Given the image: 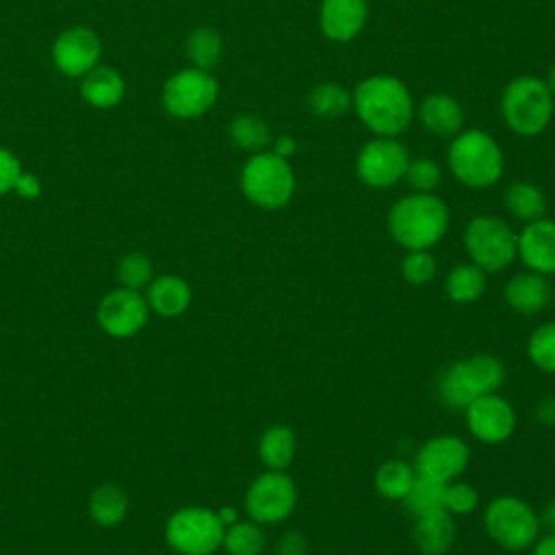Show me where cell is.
I'll use <instances>...</instances> for the list:
<instances>
[{
  "label": "cell",
  "instance_id": "1",
  "mask_svg": "<svg viewBox=\"0 0 555 555\" xmlns=\"http://www.w3.org/2000/svg\"><path fill=\"white\" fill-rule=\"evenodd\" d=\"M358 119L377 137L401 134L414 115V104L408 87L388 74H375L358 82L351 91Z\"/></svg>",
  "mask_w": 555,
  "mask_h": 555
},
{
  "label": "cell",
  "instance_id": "2",
  "mask_svg": "<svg viewBox=\"0 0 555 555\" xmlns=\"http://www.w3.org/2000/svg\"><path fill=\"white\" fill-rule=\"evenodd\" d=\"M449 208L434 193H410L399 197L388 210L390 236L410 249H429L447 232Z\"/></svg>",
  "mask_w": 555,
  "mask_h": 555
},
{
  "label": "cell",
  "instance_id": "3",
  "mask_svg": "<svg viewBox=\"0 0 555 555\" xmlns=\"http://www.w3.org/2000/svg\"><path fill=\"white\" fill-rule=\"evenodd\" d=\"M449 169L464 186H492L505 167L501 145L483 130H460L447 152Z\"/></svg>",
  "mask_w": 555,
  "mask_h": 555
},
{
  "label": "cell",
  "instance_id": "4",
  "mask_svg": "<svg viewBox=\"0 0 555 555\" xmlns=\"http://www.w3.org/2000/svg\"><path fill=\"white\" fill-rule=\"evenodd\" d=\"M505 382V366L496 356L477 353L453 362L438 377L440 399L453 408L464 410L473 399L496 392Z\"/></svg>",
  "mask_w": 555,
  "mask_h": 555
},
{
  "label": "cell",
  "instance_id": "5",
  "mask_svg": "<svg viewBox=\"0 0 555 555\" xmlns=\"http://www.w3.org/2000/svg\"><path fill=\"white\" fill-rule=\"evenodd\" d=\"M501 115L505 126L520 134H540L553 117V93L538 76H518L501 93Z\"/></svg>",
  "mask_w": 555,
  "mask_h": 555
},
{
  "label": "cell",
  "instance_id": "6",
  "mask_svg": "<svg viewBox=\"0 0 555 555\" xmlns=\"http://www.w3.org/2000/svg\"><path fill=\"white\" fill-rule=\"evenodd\" d=\"M241 189L245 197L260 208H282L295 193L293 167L286 158H280L273 152H258L241 171Z\"/></svg>",
  "mask_w": 555,
  "mask_h": 555
},
{
  "label": "cell",
  "instance_id": "7",
  "mask_svg": "<svg viewBox=\"0 0 555 555\" xmlns=\"http://www.w3.org/2000/svg\"><path fill=\"white\" fill-rule=\"evenodd\" d=\"M483 527L488 535L507 551L529 548L540 533V520L533 507L509 494L496 496L486 507Z\"/></svg>",
  "mask_w": 555,
  "mask_h": 555
},
{
  "label": "cell",
  "instance_id": "8",
  "mask_svg": "<svg viewBox=\"0 0 555 555\" xmlns=\"http://www.w3.org/2000/svg\"><path fill=\"white\" fill-rule=\"evenodd\" d=\"M464 247L483 271H501L516 258V234L499 217H473L464 230Z\"/></svg>",
  "mask_w": 555,
  "mask_h": 555
},
{
  "label": "cell",
  "instance_id": "9",
  "mask_svg": "<svg viewBox=\"0 0 555 555\" xmlns=\"http://www.w3.org/2000/svg\"><path fill=\"white\" fill-rule=\"evenodd\" d=\"M223 522L217 512L206 507L178 509L165 529L167 542L182 555H210L223 542Z\"/></svg>",
  "mask_w": 555,
  "mask_h": 555
},
{
  "label": "cell",
  "instance_id": "10",
  "mask_svg": "<svg viewBox=\"0 0 555 555\" xmlns=\"http://www.w3.org/2000/svg\"><path fill=\"white\" fill-rule=\"evenodd\" d=\"M297 505V486L284 470L258 475L245 494V509L258 525L282 522Z\"/></svg>",
  "mask_w": 555,
  "mask_h": 555
},
{
  "label": "cell",
  "instance_id": "11",
  "mask_svg": "<svg viewBox=\"0 0 555 555\" xmlns=\"http://www.w3.org/2000/svg\"><path fill=\"white\" fill-rule=\"evenodd\" d=\"M410 163L408 147L395 137H375L356 156V176L371 189H388L403 180Z\"/></svg>",
  "mask_w": 555,
  "mask_h": 555
},
{
  "label": "cell",
  "instance_id": "12",
  "mask_svg": "<svg viewBox=\"0 0 555 555\" xmlns=\"http://www.w3.org/2000/svg\"><path fill=\"white\" fill-rule=\"evenodd\" d=\"M217 80L204 69H184L165 85V108L182 119L199 117L217 100Z\"/></svg>",
  "mask_w": 555,
  "mask_h": 555
},
{
  "label": "cell",
  "instance_id": "13",
  "mask_svg": "<svg viewBox=\"0 0 555 555\" xmlns=\"http://www.w3.org/2000/svg\"><path fill=\"white\" fill-rule=\"evenodd\" d=\"M468 444L451 434L434 436L421 444L414 457V470L421 477H429L442 483L453 481L468 466Z\"/></svg>",
  "mask_w": 555,
  "mask_h": 555
},
{
  "label": "cell",
  "instance_id": "14",
  "mask_svg": "<svg viewBox=\"0 0 555 555\" xmlns=\"http://www.w3.org/2000/svg\"><path fill=\"white\" fill-rule=\"evenodd\" d=\"M464 412H466V425L470 434L477 440L488 444L507 440L516 427L514 408L496 392H488L473 399L464 408Z\"/></svg>",
  "mask_w": 555,
  "mask_h": 555
},
{
  "label": "cell",
  "instance_id": "15",
  "mask_svg": "<svg viewBox=\"0 0 555 555\" xmlns=\"http://www.w3.org/2000/svg\"><path fill=\"white\" fill-rule=\"evenodd\" d=\"M98 321L104 332L117 338L137 334L147 321V304L132 288H119L106 295L98 308Z\"/></svg>",
  "mask_w": 555,
  "mask_h": 555
},
{
  "label": "cell",
  "instance_id": "16",
  "mask_svg": "<svg viewBox=\"0 0 555 555\" xmlns=\"http://www.w3.org/2000/svg\"><path fill=\"white\" fill-rule=\"evenodd\" d=\"M516 256L529 271L551 275L555 273V221L535 219L516 234Z\"/></svg>",
  "mask_w": 555,
  "mask_h": 555
},
{
  "label": "cell",
  "instance_id": "17",
  "mask_svg": "<svg viewBox=\"0 0 555 555\" xmlns=\"http://www.w3.org/2000/svg\"><path fill=\"white\" fill-rule=\"evenodd\" d=\"M366 15V0H321L319 26L330 41L347 43L362 33Z\"/></svg>",
  "mask_w": 555,
  "mask_h": 555
},
{
  "label": "cell",
  "instance_id": "18",
  "mask_svg": "<svg viewBox=\"0 0 555 555\" xmlns=\"http://www.w3.org/2000/svg\"><path fill=\"white\" fill-rule=\"evenodd\" d=\"M98 56H100V41L87 28H72L63 33L54 46V61L69 76H78L91 69Z\"/></svg>",
  "mask_w": 555,
  "mask_h": 555
},
{
  "label": "cell",
  "instance_id": "19",
  "mask_svg": "<svg viewBox=\"0 0 555 555\" xmlns=\"http://www.w3.org/2000/svg\"><path fill=\"white\" fill-rule=\"evenodd\" d=\"M418 121L436 137H455L464 126V111L449 93H429L418 104Z\"/></svg>",
  "mask_w": 555,
  "mask_h": 555
},
{
  "label": "cell",
  "instance_id": "20",
  "mask_svg": "<svg viewBox=\"0 0 555 555\" xmlns=\"http://www.w3.org/2000/svg\"><path fill=\"white\" fill-rule=\"evenodd\" d=\"M503 297L512 310L520 314H535L546 308L551 299V284L542 273H518L505 284Z\"/></svg>",
  "mask_w": 555,
  "mask_h": 555
},
{
  "label": "cell",
  "instance_id": "21",
  "mask_svg": "<svg viewBox=\"0 0 555 555\" xmlns=\"http://www.w3.org/2000/svg\"><path fill=\"white\" fill-rule=\"evenodd\" d=\"M453 540H455V522L451 512H447L444 507L416 518L414 542L421 553L442 555L451 548Z\"/></svg>",
  "mask_w": 555,
  "mask_h": 555
},
{
  "label": "cell",
  "instance_id": "22",
  "mask_svg": "<svg viewBox=\"0 0 555 555\" xmlns=\"http://www.w3.org/2000/svg\"><path fill=\"white\" fill-rule=\"evenodd\" d=\"M147 304L163 317H176L191 304V288L182 278L163 275L150 282Z\"/></svg>",
  "mask_w": 555,
  "mask_h": 555
},
{
  "label": "cell",
  "instance_id": "23",
  "mask_svg": "<svg viewBox=\"0 0 555 555\" xmlns=\"http://www.w3.org/2000/svg\"><path fill=\"white\" fill-rule=\"evenodd\" d=\"M297 451V438L286 425H271L258 442V453L269 470H284L291 466Z\"/></svg>",
  "mask_w": 555,
  "mask_h": 555
},
{
  "label": "cell",
  "instance_id": "24",
  "mask_svg": "<svg viewBox=\"0 0 555 555\" xmlns=\"http://www.w3.org/2000/svg\"><path fill=\"white\" fill-rule=\"evenodd\" d=\"M505 208L525 223L542 219L546 212L544 193L531 182H514L505 189Z\"/></svg>",
  "mask_w": 555,
  "mask_h": 555
},
{
  "label": "cell",
  "instance_id": "25",
  "mask_svg": "<svg viewBox=\"0 0 555 555\" xmlns=\"http://www.w3.org/2000/svg\"><path fill=\"white\" fill-rule=\"evenodd\" d=\"M447 295L455 304H470L486 291V271L473 262L455 264L444 282Z\"/></svg>",
  "mask_w": 555,
  "mask_h": 555
},
{
  "label": "cell",
  "instance_id": "26",
  "mask_svg": "<svg viewBox=\"0 0 555 555\" xmlns=\"http://www.w3.org/2000/svg\"><path fill=\"white\" fill-rule=\"evenodd\" d=\"M353 104L351 91L338 82H319L308 93V108L317 117L334 119L345 115Z\"/></svg>",
  "mask_w": 555,
  "mask_h": 555
},
{
  "label": "cell",
  "instance_id": "27",
  "mask_svg": "<svg viewBox=\"0 0 555 555\" xmlns=\"http://www.w3.org/2000/svg\"><path fill=\"white\" fill-rule=\"evenodd\" d=\"M414 479H416V470L412 464L403 460H388L375 473V488L384 499L403 501Z\"/></svg>",
  "mask_w": 555,
  "mask_h": 555
},
{
  "label": "cell",
  "instance_id": "28",
  "mask_svg": "<svg viewBox=\"0 0 555 555\" xmlns=\"http://www.w3.org/2000/svg\"><path fill=\"white\" fill-rule=\"evenodd\" d=\"M230 139L236 147L254 154L264 152V147H269L273 141L269 126L258 115H251V113L236 115L230 121Z\"/></svg>",
  "mask_w": 555,
  "mask_h": 555
},
{
  "label": "cell",
  "instance_id": "29",
  "mask_svg": "<svg viewBox=\"0 0 555 555\" xmlns=\"http://www.w3.org/2000/svg\"><path fill=\"white\" fill-rule=\"evenodd\" d=\"M124 93V82L121 78L108 69V67H98L91 69L85 85H82V95L87 102H91L93 106H113L119 102Z\"/></svg>",
  "mask_w": 555,
  "mask_h": 555
},
{
  "label": "cell",
  "instance_id": "30",
  "mask_svg": "<svg viewBox=\"0 0 555 555\" xmlns=\"http://www.w3.org/2000/svg\"><path fill=\"white\" fill-rule=\"evenodd\" d=\"M221 544L230 555H260L264 551V531L256 520H236L225 527Z\"/></svg>",
  "mask_w": 555,
  "mask_h": 555
},
{
  "label": "cell",
  "instance_id": "31",
  "mask_svg": "<svg viewBox=\"0 0 555 555\" xmlns=\"http://www.w3.org/2000/svg\"><path fill=\"white\" fill-rule=\"evenodd\" d=\"M128 509V501L126 494L115 488V486H100L89 501V512L93 516V520L102 527H113L117 525Z\"/></svg>",
  "mask_w": 555,
  "mask_h": 555
},
{
  "label": "cell",
  "instance_id": "32",
  "mask_svg": "<svg viewBox=\"0 0 555 555\" xmlns=\"http://www.w3.org/2000/svg\"><path fill=\"white\" fill-rule=\"evenodd\" d=\"M444 486L447 483H442V481L416 475L412 488L408 490V494L403 499L405 509L414 518H418L423 514H429L434 509H440L442 507V496H444Z\"/></svg>",
  "mask_w": 555,
  "mask_h": 555
},
{
  "label": "cell",
  "instance_id": "33",
  "mask_svg": "<svg viewBox=\"0 0 555 555\" xmlns=\"http://www.w3.org/2000/svg\"><path fill=\"white\" fill-rule=\"evenodd\" d=\"M221 50H223L221 37L212 28H197L191 33V37L186 41L189 59L197 65V69H204V72L219 63Z\"/></svg>",
  "mask_w": 555,
  "mask_h": 555
},
{
  "label": "cell",
  "instance_id": "34",
  "mask_svg": "<svg viewBox=\"0 0 555 555\" xmlns=\"http://www.w3.org/2000/svg\"><path fill=\"white\" fill-rule=\"evenodd\" d=\"M527 353L540 371L555 373V323H544L531 334Z\"/></svg>",
  "mask_w": 555,
  "mask_h": 555
},
{
  "label": "cell",
  "instance_id": "35",
  "mask_svg": "<svg viewBox=\"0 0 555 555\" xmlns=\"http://www.w3.org/2000/svg\"><path fill=\"white\" fill-rule=\"evenodd\" d=\"M442 171L440 165L431 158H410L403 180L412 186L414 193H431L440 184Z\"/></svg>",
  "mask_w": 555,
  "mask_h": 555
},
{
  "label": "cell",
  "instance_id": "36",
  "mask_svg": "<svg viewBox=\"0 0 555 555\" xmlns=\"http://www.w3.org/2000/svg\"><path fill=\"white\" fill-rule=\"evenodd\" d=\"M401 275L414 286H423L436 275V260L427 249H410L401 260Z\"/></svg>",
  "mask_w": 555,
  "mask_h": 555
},
{
  "label": "cell",
  "instance_id": "37",
  "mask_svg": "<svg viewBox=\"0 0 555 555\" xmlns=\"http://www.w3.org/2000/svg\"><path fill=\"white\" fill-rule=\"evenodd\" d=\"M117 278L124 284V288L139 291L141 286L150 284V280H152V264L139 251L128 254V256L121 258V262L117 267Z\"/></svg>",
  "mask_w": 555,
  "mask_h": 555
},
{
  "label": "cell",
  "instance_id": "38",
  "mask_svg": "<svg viewBox=\"0 0 555 555\" xmlns=\"http://www.w3.org/2000/svg\"><path fill=\"white\" fill-rule=\"evenodd\" d=\"M442 507L451 514H470L477 507V490L462 481H449L444 486Z\"/></svg>",
  "mask_w": 555,
  "mask_h": 555
},
{
  "label": "cell",
  "instance_id": "39",
  "mask_svg": "<svg viewBox=\"0 0 555 555\" xmlns=\"http://www.w3.org/2000/svg\"><path fill=\"white\" fill-rule=\"evenodd\" d=\"M20 176H22L20 163L7 150H0V193L15 189V182Z\"/></svg>",
  "mask_w": 555,
  "mask_h": 555
},
{
  "label": "cell",
  "instance_id": "40",
  "mask_svg": "<svg viewBox=\"0 0 555 555\" xmlns=\"http://www.w3.org/2000/svg\"><path fill=\"white\" fill-rule=\"evenodd\" d=\"M308 542L299 531H286L278 540V555H306Z\"/></svg>",
  "mask_w": 555,
  "mask_h": 555
},
{
  "label": "cell",
  "instance_id": "41",
  "mask_svg": "<svg viewBox=\"0 0 555 555\" xmlns=\"http://www.w3.org/2000/svg\"><path fill=\"white\" fill-rule=\"evenodd\" d=\"M297 139L295 137H291V134H280L278 139H273L271 141V152L275 154V156H280V158H291V156H295V152H297Z\"/></svg>",
  "mask_w": 555,
  "mask_h": 555
},
{
  "label": "cell",
  "instance_id": "42",
  "mask_svg": "<svg viewBox=\"0 0 555 555\" xmlns=\"http://www.w3.org/2000/svg\"><path fill=\"white\" fill-rule=\"evenodd\" d=\"M535 418L540 425L555 427V397H546L535 405Z\"/></svg>",
  "mask_w": 555,
  "mask_h": 555
},
{
  "label": "cell",
  "instance_id": "43",
  "mask_svg": "<svg viewBox=\"0 0 555 555\" xmlns=\"http://www.w3.org/2000/svg\"><path fill=\"white\" fill-rule=\"evenodd\" d=\"M15 189H17V193L24 195V197H37V195H39V182H37V178L30 176V173H22V176L17 178V182H15Z\"/></svg>",
  "mask_w": 555,
  "mask_h": 555
},
{
  "label": "cell",
  "instance_id": "44",
  "mask_svg": "<svg viewBox=\"0 0 555 555\" xmlns=\"http://www.w3.org/2000/svg\"><path fill=\"white\" fill-rule=\"evenodd\" d=\"M538 520H540V529L544 527L546 533H555V501L542 507V512L538 514Z\"/></svg>",
  "mask_w": 555,
  "mask_h": 555
},
{
  "label": "cell",
  "instance_id": "45",
  "mask_svg": "<svg viewBox=\"0 0 555 555\" xmlns=\"http://www.w3.org/2000/svg\"><path fill=\"white\" fill-rule=\"evenodd\" d=\"M533 555H555V533H546L533 546Z\"/></svg>",
  "mask_w": 555,
  "mask_h": 555
},
{
  "label": "cell",
  "instance_id": "46",
  "mask_svg": "<svg viewBox=\"0 0 555 555\" xmlns=\"http://www.w3.org/2000/svg\"><path fill=\"white\" fill-rule=\"evenodd\" d=\"M217 516H219V520L223 522V527L236 522V509H234V507H221V509L217 512Z\"/></svg>",
  "mask_w": 555,
  "mask_h": 555
},
{
  "label": "cell",
  "instance_id": "47",
  "mask_svg": "<svg viewBox=\"0 0 555 555\" xmlns=\"http://www.w3.org/2000/svg\"><path fill=\"white\" fill-rule=\"evenodd\" d=\"M546 87L551 89V93H555V63L548 69V78H546Z\"/></svg>",
  "mask_w": 555,
  "mask_h": 555
}]
</instances>
